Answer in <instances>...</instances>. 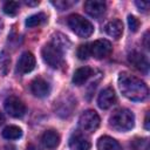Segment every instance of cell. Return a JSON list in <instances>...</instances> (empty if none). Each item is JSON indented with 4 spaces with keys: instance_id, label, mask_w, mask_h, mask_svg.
<instances>
[{
    "instance_id": "obj_1",
    "label": "cell",
    "mask_w": 150,
    "mask_h": 150,
    "mask_svg": "<svg viewBox=\"0 0 150 150\" xmlns=\"http://www.w3.org/2000/svg\"><path fill=\"white\" fill-rule=\"evenodd\" d=\"M118 87L121 93L131 101H144L148 97V86L137 76L122 71L118 75Z\"/></svg>"
},
{
    "instance_id": "obj_2",
    "label": "cell",
    "mask_w": 150,
    "mask_h": 150,
    "mask_svg": "<svg viewBox=\"0 0 150 150\" xmlns=\"http://www.w3.org/2000/svg\"><path fill=\"white\" fill-rule=\"evenodd\" d=\"M135 116L129 109H117L109 118V125L116 131H128L134 128Z\"/></svg>"
},
{
    "instance_id": "obj_3",
    "label": "cell",
    "mask_w": 150,
    "mask_h": 150,
    "mask_svg": "<svg viewBox=\"0 0 150 150\" xmlns=\"http://www.w3.org/2000/svg\"><path fill=\"white\" fill-rule=\"evenodd\" d=\"M67 23H68L69 28L80 38H89L94 32L93 23L79 14L69 15Z\"/></svg>"
},
{
    "instance_id": "obj_4",
    "label": "cell",
    "mask_w": 150,
    "mask_h": 150,
    "mask_svg": "<svg viewBox=\"0 0 150 150\" xmlns=\"http://www.w3.org/2000/svg\"><path fill=\"white\" fill-rule=\"evenodd\" d=\"M41 54H42L43 61L52 68H60L64 63L63 50L60 49L57 46H55L52 42L43 46V48L41 50Z\"/></svg>"
},
{
    "instance_id": "obj_5",
    "label": "cell",
    "mask_w": 150,
    "mask_h": 150,
    "mask_svg": "<svg viewBox=\"0 0 150 150\" xmlns=\"http://www.w3.org/2000/svg\"><path fill=\"white\" fill-rule=\"evenodd\" d=\"M79 125L81 130L86 132H94L100 125V116L95 110H86L79 118Z\"/></svg>"
},
{
    "instance_id": "obj_6",
    "label": "cell",
    "mask_w": 150,
    "mask_h": 150,
    "mask_svg": "<svg viewBox=\"0 0 150 150\" xmlns=\"http://www.w3.org/2000/svg\"><path fill=\"white\" fill-rule=\"evenodd\" d=\"M4 107H5L6 112L8 115H11L12 117H15V118H20L26 114L25 103L20 98H18L15 96L7 97L5 103H4Z\"/></svg>"
},
{
    "instance_id": "obj_7",
    "label": "cell",
    "mask_w": 150,
    "mask_h": 150,
    "mask_svg": "<svg viewBox=\"0 0 150 150\" xmlns=\"http://www.w3.org/2000/svg\"><path fill=\"white\" fill-rule=\"evenodd\" d=\"M89 47H90V56H94L95 59H98V60L109 56L112 52L110 41H108L105 39L96 40V41L89 43Z\"/></svg>"
},
{
    "instance_id": "obj_8",
    "label": "cell",
    "mask_w": 150,
    "mask_h": 150,
    "mask_svg": "<svg viewBox=\"0 0 150 150\" xmlns=\"http://www.w3.org/2000/svg\"><path fill=\"white\" fill-rule=\"evenodd\" d=\"M75 107H76V100L69 94H64L59 98V101L55 102L56 114L60 115L61 117H68L73 112Z\"/></svg>"
},
{
    "instance_id": "obj_9",
    "label": "cell",
    "mask_w": 150,
    "mask_h": 150,
    "mask_svg": "<svg viewBox=\"0 0 150 150\" xmlns=\"http://www.w3.org/2000/svg\"><path fill=\"white\" fill-rule=\"evenodd\" d=\"M128 61H129L137 70H139L141 73L148 74V71H149V61H148V57H146L144 54L134 50V52L129 53V55H128Z\"/></svg>"
},
{
    "instance_id": "obj_10",
    "label": "cell",
    "mask_w": 150,
    "mask_h": 150,
    "mask_svg": "<svg viewBox=\"0 0 150 150\" xmlns=\"http://www.w3.org/2000/svg\"><path fill=\"white\" fill-rule=\"evenodd\" d=\"M35 56L30 53V52H25L19 61H18V64H16V71L19 74H27V73H30L34 68H35Z\"/></svg>"
},
{
    "instance_id": "obj_11",
    "label": "cell",
    "mask_w": 150,
    "mask_h": 150,
    "mask_svg": "<svg viewBox=\"0 0 150 150\" xmlns=\"http://www.w3.org/2000/svg\"><path fill=\"white\" fill-rule=\"evenodd\" d=\"M89 138L82 132H74L69 138V148L70 150H89L90 149Z\"/></svg>"
},
{
    "instance_id": "obj_12",
    "label": "cell",
    "mask_w": 150,
    "mask_h": 150,
    "mask_svg": "<svg viewBox=\"0 0 150 150\" xmlns=\"http://www.w3.org/2000/svg\"><path fill=\"white\" fill-rule=\"evenodd\" d=\"M32 93L38 97H46L50 93V84L42 77H36L30 83Z\"/></svg>"
},
{
    "instance_id": "obj_13",
    "label": "cell",
    "mask_w": 150,
    "mask_h": 150,
    "mask_svg": "<svg viewBox=\"0 0 150 150\" xmlns=\"http://www.w3.org/2000/svg\"><path fill=\"white\" fill-rule=\"evenodd\" d=\"M84 9L86 12L93 16V18H101L107 9V6L103 1H98V0H88L84 2Z\"/></svg>"
},
{
    "instance_id": "obj_14",
    "label": "cell",
    "mask_w": 150,
    "mask_h": 150,
    "mask_svg": "<svg viewBox=\"0 0 150 150\" xmlns=\"http://www.w3.org/2000/svg\"><path fill=\"white\" fill-rule=\"evenodd\" d=\"M116 102V94L112 88H104L97 97V104L101 109H108Z\"/></svg>"
},
{
    "instance_id": "obj_15",
    "label": "cell",
    "mask_w": 150,
    "mask_h": 150,
    "mask_svg": "<svg viewBox=\"0 0 150 150\" xmlns=\"http://www.w3.org/2000/svg\"><path fill=\"white\" fill-rule=\"evenodd\" d=\"M94 75V69L88 67V66H84V67H81L79 69L75 70L74 75H73V83L75 86H82L84 84L91 76Z\"/></svg>"
},
{
    "instance_id": "obj_16",
    "label": "cell",
    "mask_w": 150,
    "mask_h": 150,
    "mask_svg": "<svg viewBox=\"0 0 150 150\" xmlns=\"http://www.w3.org/2000/svg\"><path fill=\"white\" fill-rule=\"evenodd\" d=\"M41 142L47 149H55L60 143V135L55 130H47L41 137Z\"/></svg>"
},
{
    "instance_id": "obj_17",
    "label": "cell",
    "mask_w": 150,
    "mask_h": 150,
    "mask_svg": "<svg viewBox=\"0 0 150 150\" xmlns=\"http://www.w3.org/2000/svg\"><path fill=\"white\" fill-rule=\"evenodd\" d=\"M107 34L116 40H118L121 36H122V33H123V23L121 20L116 19V20H111L109 21L105 27H104Z\"/></svg>"
},
{
    "instance_id": "obj_18",
    "label": "cell",
    "mask_w": 150,
    "mask_h": 150,
    "mask_svg": "<svg viewBox=\"0 0 150 150\" xmlns=\"http://www.w3.org/2000/svg\"><path fill=\"white\" fill-rule=\"evenodd\" d=\"M97 150H123L121 144L110 136H102L97 141Z\"/></svg>"
},
{
    "instance_id": "obj_19",
    "label": "cell",
    "mask_w": 150,
    "mask_h": 150,
    "mask_svg": "<svg viewBox=\"0 0 150 150\" xmlns=\"http://www.w3.org/2000/svg\"><path fill=\"white\" fill-rule=\"evenodd\" d=\"M22 136V130L16 125H8L2 130V137L6 139H18Z\"/></svg>"
},
{
    "instance_id": "obj_20",
    "label": "cell",
    "mask_w": 150,
    "mask_h": 150,
    "mask_svg": "<svg viewBox=\"0 0 150 150\" xmlns=\"http://www.w3.org/2000/svg\"><path fill=\"white\" fill-rule=\"evenodd\" d=\"M47 16L45 13H36V14H33L30 16H28L26 19V26L32 28V27H36V26H40L42 25L45 21H46Z\"/></svg>"
},
{
    "instance_id": "obj_21",
    "label": "cell",
    "mask_w": 150,
    "mask_h": 150,
    "mask_svg": "<svg viewBox=\"0 0 150 150\" xmlns=\"http://www.w3.org/2000/svg\"><path fill=\"white\" fill-rule=\"evenodd\" d=\"M131 150H149V138L148 137H136L130 143Z\"/></svg>"
},
{
    "instance_id": "obj_22",
    "label": "cell",
    "mask_w": 150,
    "mask_h": 150,
    "mask_svg": "<svg viewBox=\"0 0 150 150\" xmlns=\"http://www.w3.org/2000/svg\"><path fill=\"white\" fill-rule=\"evenodd\" d=\"M52 43H54L55 46H57L60 49H64V48H68L69 46H70V42H69V40L67 39V36H64V35H62V34H60V33H56L54 36H53V41H52Z\"/></svg>"
},
{
    "instance_id": "obj_23",
    "label": "cell",
    "mask_w": 150,
    "mask_h": 150,
    "mask_svg": "<svg viewBox=\"0 0 150 150\" xmlns=\"http://www.w3.org/2000/svg\"><path fill=\"white\" fill-rule=\"evenodd\" d=\"M9 63H11V59L8 54L6 52H1L0 53V71L4 76L7 75L9 70Z\"/></svg>"
},
{
    "instance_id": "obj_24",
    "label": "cell",
    "mask_w": 150,
    "mask_h": 150,
    "mask_svg": "<svg viewBox=\"0 0 150 150\" xmlns=\"http://www.w3.org/2000/svg\"><path fill=\"white\" fill-rule=\"evenodd\" d=\"M19 7H20V4L18 1H7V2H5L2 9H4L5 14L13 16L19 12Z\"/></svg>"
},
{
    "instance_id": "obj_25",
    "label": "cell",
    "mask_w": 150,
    "mask_h": 150,
    "mask_svg": "<svg viewBox=\"0 0 150 150\" xmlns=\"http://www.w3.org/2000/svg\"><path fill=\"white\" fill-rule=\"evenodd\" d=\"M77 57L80 60H87L90 56V47L89 43H84V45H80L77 48Z\"/></svg>"
},
{
    "instance_id": "obj_26",
    "label": "cell",
    "mask_w": 150,
    "mask_h": 150,
    "mask_svg": "<svg viewBox=\"0 0 150 150\" xmlns=\"http://www.w3.org/2000/svg\"><path fill=\"white\" fill-rule=\"evenodd\" d=\"M128 25H129V28L131 32H137L138 28H139V20L134 16V15H129L128 16Z\"/></svg>"
},
{
    "instance_id": "obj_27",
    "label": "cell",
    "mask_w": 150,
    "mask_h": 150,
    "mask_svg": "<svg viewBox=\"0 0 150 150\" xmlns=\"http://www.w3.org/2000/svg\"><path fill=\"white\" fill-rule=\"evenodd\" d=\"M52 4H53L55 7H57L60 11H64V9H67L68 7H70L73 2H69V1H67V0H66V1H61V0H60V1H53Z\"/></svg>"
},
{
    "instance_id": "obj_28",
    "label": "cell",
    "mask_w": 150,
    "mask_h": 150,
    "mask_svg": "<svg viewBox=\"0 0 150 150\" xmlns=\"http://www.w3.org/2000/svg\"><path fill=\"white\" fill-rule=\"evenodd\" d=\"M135 5H136V6L138 7V9L142 11V12H146V11L149 9V7H150V4L146 2V1H136Z\"/></svg>"
},
{
    "instance_id": "obj_29",
    "label": "cell",
    "mask_w": 150,
    "mask_h": 150,
    "mask_svg": "<svg viewBox=\"0 0 150 150\" xmlns=\"http://www.w3.org/2000/svg\"><path fill=\"white\" fill-rule=\"evenodd\" d=\"M144 127H145V129L146 130H149V112H146V115H145V120H144Z\"/></svg>"
},
{
    "instance_id": "obj_30",
    "label": "cell",
    "mask_w": 150,
    "mask_h": 150,
    "mask_svg": "<svg viewBox=\"0 0 150 150\" xmlns=\"http://www.w3.org/2000/svg\"><path fill=\"white\" fill-rule=\"evenodd\" d=\"M25 4L28 5V6H36V5H39L40 2H39V1H25Z\"/></svg>"
},
{
    "instance_id": "obj_31",
    "label": "cell",
    "mask_w": 150,
    "mask_h": 150,
    "mask_svg": "<svg viewBox=\"0 0 150 150\" xmlns=\"http://www.w3.org/2000/svg\"><path fill=\"white\" fill-rule=\"evenodd\" d=\"M148 35H149V33L146 32L145 33V35H144V45H145V48H149V43H148Z\"/></svg>"
},
{
    "instance_id": "obj_32",
    "label": "cell",
    "mask_w": 150,
    "mask_h": 150,
    "mask_svg": "<svg viewBox=\"0 0 150 150\" xmlns=\"http://www.w3.org/2000/svg\"><path fill=\"white\" fill-rule=\"evenodd\" d=\"M27 150H39L34 144H29L28 146H27Z\"/></svg>"
},
{
    "instance_id": "obj_33",
    "label": "cell",
    "mask_w": 150,
    "mask_h": 150,
    "mask_svg": "<svg viewBox=\"0 0 150 150\" xmlns=\"http://www.w3.org/2000/svg\"><path fill=\"white\" fill-rule=\"evenodd\" d=\"M4 121H5V117H4V115H2V112L0 111V125L4 123Z\"/></svg>"
},
{
    "instance_id": "obj_34",
    "label": "cell",
    "mask_w": 150,
    "mask_h": 150,
    "mask_svg": "<svg viewBox=\"0 0 150 150\" xmlns=\"http://www.w3.org/2000/svg\"><path fill=\"white\" fill-rule=\"evenodd\" d=\"M0 27H1V22H0Z\"/></svg>"
}]
</instances>
